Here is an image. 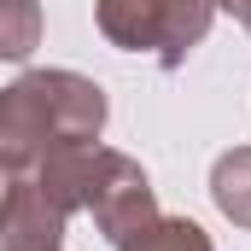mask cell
Here are the masks:
<instances>
[{
  "instance_id": "obj_7",
  "label": "cell",
  "mask_w": 251,
  "mask_h": 251,
  "mask_svg": "<svg viewBox=\"0 0 251 251\" xmlns=\"http://www.w3.org/2000/svg\"><path fill=\"white\" fill-rule=\"evenodd\" d=\"M41 47V0H0V59L24 64Z\"/></svg>"
},
{
  "instance_id": "obj_8",
  "label": "cell",
  "mask_w": 251,
  "mask_h": 251,
  "mask_svg": "<svg viewBox=\"0 0 251 251\" xmlns=\"http://www.w3.org/2000/svg\"><path fill=\"white\" fill-rule=\"evenodd\" d=\"M216 12L240 18V24H246V35H251V0H216Z\"/></svg>"
},
{
  "instance_id": "obj_5",
  "label": "cell",
  "mask_w": 251,
  "mask_h": 251,
  "mask_svg": "<svg viewBox=\"0 0 251 251\" xmlns=\"http://www.w3.org/2000/svg\"><path fill=\"white\" fill-rule=\"evenodd\" d=\"M210 204L234 228H251V146H228L210 164Z\"/></svg>"
},
{
  "instance_id": "obj_2",
  "label": "cell",
  "mask_w": 251,
  "mask_h": 251,
  "mask_svg": "<svg viewBox=\"0 0 251 251\" xmlns=\"http://www.w3.org/2000/svg\"><path fill=\"white\" fill-rule=\"evenodd\" d=\"M29 181L47 193L64 216L88 210L94 228H100L111 246H123L140 222L158 216V193H152V181H146V170H140L128 152L100 146V140L47 152V158L29 170Z\"/></svg>"
},
{
  "instance_id": "obj_3",
  "label": "cell",
  "mask_w": 251,
  "mask_h": 251,
  "mask_svg": "<svg viewBox=\"0 0 251 251\" xmlns=\"http://www.w3.org/2000/svg\"><path fill=\"white\" fill-rule=\"evenodd\" d=\"M216 0H94V24L117 53H152L164 70H181L210 35Z\"/></svg>"
},
{
  "instance_id": "obj_9",
  "label": "cell",
  "mask_w": 251,
  "mask_h": 251,
  "mask_svg": "<svg viewBox=\"0 0 251 251\" xmlns=\"http://www.w3.org/2000/svg\"><path fill=\"white\" fill-rule=\"evenodd\" d=\"M6 187H12V176H6V170H0V204H6Z\"/></svg>"
},
{
  "instance_id": "obj_6",
  "label": "cell",
  "mask_w": 251,
  "mask_h": 251,
  "mask_svg": "<svg viewBox=\"0 0 251 251\" xmlns=\"http://www.w3.org/2000/svg\"><path fill=\"white\" fill-rule=\"evenodd\" d=\"M117 251H216V246H210V234H204L193 216H164V210H158V216L140 222Z\"/></svg>"
},
{
  "instance_id": "obj_4",
  "label": "cell",
  "mask_w": 251,
  "mask_h": 251,
  "mask_svg": "<svg viewBox=\"0 0 251 251\" xmlns=\"http://www.w3.org/2000/svg\"><path fill=\"white\" fill-rule=\"evenodd\" d=\"M64 216L29 176H12L0 204V251H64Z\"/></svg>"
},
{
  "instance_id": "obj_1",
  "label": "cell",
  "mask_w": 251,
  "mask_h": 251,
  "mask_svg": "<svg viewBox=\"0 0 251 251\" xmlns=\"http://www.w3.org/2000/svg\"><path fill=\"white\" fill-rule=\"evenodd\" d=\"M111 100L82 70H24L0 88V170L29 176L47 152L100 140Z\"/></svg>"
}]
</instances>
